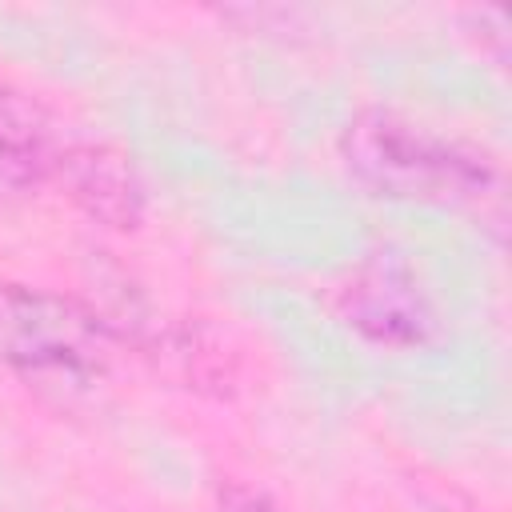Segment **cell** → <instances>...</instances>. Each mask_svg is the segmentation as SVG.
<instances>
[{
  "mask_svg": "<svg viewBox=\"0 0 512 512\" xmlns=\"http://www.w3.org/2000/svg\"><path fill=\"white\" fill-rule=\"evenodd\" d=\"M340 152L348 172L372 188V196L388 200L472 204L496 188V168L488 156L384 108L352 116L340 136Z\"/></svg>",
  "mask_w": 512,
  "mask_h": 512,
  "instance_id": "6da1fadb",
  "label": "cell"
},
{
  "mask_svg": "<svg viewBox=\"0 0 512 512\" xmlns=\"http://www.w3.org/2000/svg\"><path fill=\"white\" fill-rule=\"evenodd\" d=\"M108 320L76 296L0 280V364L24 376L92 380L112 356Z\"/></svg>",
  "mask_w": 512,
  "mask_h": 512,
  "instance_id": "7a4b0ae2",
  "label": "cell"
},
{
  "mask_svg": "<svg viewBox=\"0 0 512 512\" xmlns=\"http://www.w3.org/2000/svg\"><path fill=\"white\" fill-rule=\"evenodd\" d=\"M332 308L360 340L376 348H420L440 332V312L424 280L396 252H376L356 264L336 288Z\"/></svg>",
  "mask_w": 512,
  "mask_h": 512,
  "instance_id": "3957f363",
  "label": "cell"
},
{
  "mask_svg": "<svg viewBox=\"0 0 512 512\" xmlns=\"http://www.w3.org/2000/svg\"><path fill=\"white\" fill-rule=\"evenodd\" d=\"M60 168L68 196L108 228H136L144 212V184L132 156L112 144H72L60 160H48V172Z\"/></svg>",
  "mask_w": 512,
  "mask_h": 512,
  "instance_id": "277c9868",
  "label": "cell"
},
{
  "mask_svg": "<svg viewBox=\"0 0 512 512\" xmlns=\"http://www.w3.org/2000/svg\"><path fill=\"white\" fill-rule=\"evenodd\" d=\"M48 176V156L36 144L12 140L0 132V200L4 196H20L36 184H44Z\"/></svg>",
  "mask_w": 512,
  "mask_h": 512,
  "instance_id": "5b68a950",
  "label": "cell"
},
{
  "mask_svg": "<svg viewBox=\"0 0 512 512\" xmlns=\"http://www.w3.org/2000/svg\"><path fill=\"white\" fill-rule=\"evenodd\" d=\"M220 512H280V504L272 496H264L260 488H248L240 480H228L220 488Z\"/></svg>",
  "mask_w": 512,
  "mask_h": 512,
  "instance_id": "8992f818",
  "label": "cell"
}]
</instances>
